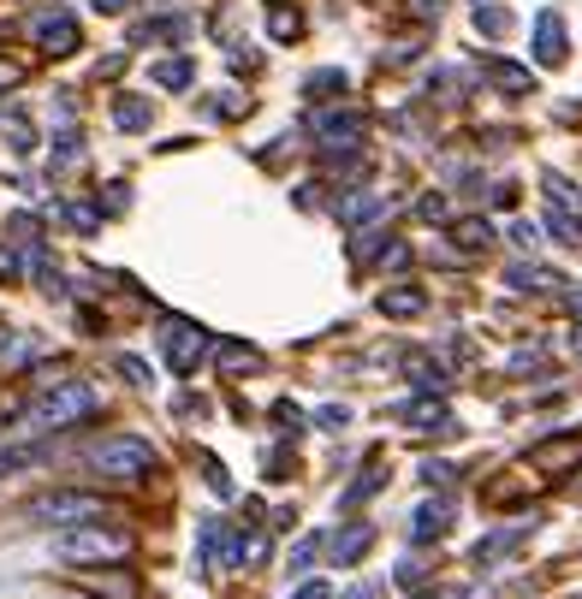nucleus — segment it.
Segmentation results:
<instances>
[{"label": "nucleus", "mask_w": 582, "mask_h": 599, "mask_svg": "<svg viewBox=\"0 0 582 599\" xmlns=\"http://www.w3.org/2000/svg\"><path fill=\"white\" fill-rule=\"evenodd\" d=\"M315 564V540H298V552H291V570H298V576H303V570H309Z\"/></svg>", "instance_id": "nucleus-28"}, {"label": "nucleus", "mask_w": 582, "mask_h": 599, "mask_svg": "<svg viewBox=\"0 0 582 599\" xmlns=\"http://www.w3.org/2000/svg\"><path fill=\"white\" fill-rule=\"evenodd\" d=\"M315 137H321L327 149H363V137H369V119H363L357 107H333L315 119Z\"/></svg>", "instance_id": "nucleus-6"}, {"label": "nucleus", "mask_w": 582, "mask_h": 599, "mask_svg": "<svg viewBox=\"0 0 582 599\" xmlns=\"http://www.w3.org/2000/svg\"><path fill=\"white\" fill-rule=\"evenodd\" d=\"M535 60L541 66H559L565 60V18L559 12H541L535 18Z\"/></svg>", "instance_id": "nucleus-9"}, {"label": "nucleus", "mask_w": 582, "mask_h": 599, "mask_svg": "<svg viewBox=\"0 0 582 599\" xmlns=\"http://www.w3.org/2000/svg\"><path fill=\"white\" fill-rule=\"evenodd\" d=\"M452 238H458V250H470V256H476V250L493 244V226L488 220H458V226H452Z\"/></svg>", "instance_id": "nucleus-14"}, {"label": "nucleus", "mask_w": 582, "mask_h": 599, "mask_svg": "<svg viewBox=\"0 0 582 599\" xmlns=\"http://www.w3.org/2000/svg\"><path fill=\"white\" fill-rule=\"evenodd\" d=\"M298 30H303L298 12H274V36H280V42H286V36H298Z\"/></svg>", "instance_id": "nucleus-27"}, {"label": "nucleus", "mask_w": 582, "mask_h": 599, "mask_svg": "<svg viewBox=\"0 0 582 599\" xmlns=\"http://www.w3.org/2000/svg\"><path fill=\"white\" fill-rule=\"evenodd\" d=\"M0 125H7V137H12V149H18V155H30V149H36V131L18 119V113H7Z\"/></svg>", "instance_id": "nucleus-20"}, {"label": "nucleus", "mask_w": 582, "mask_h": 599, "mask_svg": "<svg viewBox=\"0 0 582 599\" xmlns=\"http://www.w3.org/2000/svg\"><path fill=\"white\" fill-rule=\"evenodd\" d=\"M303 89H309L315 101H333V95H327V89H339V95H345V72H315V78L303 84Z\"/></svg>", "instance_id": "nucleus-21"}, {"label": "nucleus", "mask_w": 582, "mask_h": 599, "mask_svg": "<svg viewBox=\"0 0 582 599\" xmlns=\"http://www.w3.org/2000/svg\"><path fill=\"white\" fill-rule=\"evenodd\" d=\"M351 599H375V594H369V588H363V594H351Z\"/></svg>", "instance_id": "nucleus-32"}, {"label": "nucleus", "mask_w": 582, "mask_h": 599, "mask_svg": "<svg viewBox=\"0 0 582 599\" xmlns=\"http://www.w3.org/2000/svg\"><path fill=\"white\" fill-rule=\"evenodd\" d=\"M42 351H48V344L36 339V333H18V339L7 344V351H0V368H24L30 356H42Z\"/></svg>", "instance_id": "nucleus-13"}, {"label": "nucleus", "mask_w": 582, "mask_h": 599, "mask_svg": "<svg viewBox=\"0 0 582 599\" xmlns=\"http://www.w3.org/2000/svg\"><path fill=\"white\" fill-rule=\"evenodd\" d=\"M149 78H155L161 89H185V84L197 78V66H191V60H161V66L149 72Z\"/></svg>", "instance_id": "nucleus-15"}, {"label": "nucleus", "mask_w": 582, "mask_h": 599, "mask_svg": "<svg viewBox=\"0 0 582 599\" xmlns=\"http://www.w3.org/2000/svg\"><path fill=\"white\" fill-rule=\"evenodd\" d=\"M291 599H333V594H327V588H321V582H303V588H298V594H291Z\"/></svg>", "instance_id": "nucleus-29"}, {"label": "nucleus", "mask_w": 582, "mask_h": 599, "mask_svg": "<svg viewBox=\"0 0 582 599\" xmlns=\"http://www.w3.org/2000/svg\"><path fill=\"white\" fill-rule=\"evenodd\" d=\"M511 244H517V250H535V244H541V226H535V220H517V226H511Z\"/></svg>", "instance_id": "nucleus-23"}, {"label": "nucleus", "mask_w": 582, "mask_h": 599, "mask_svg": "<svg viewBox=\"0 0 582 599\" xmlns=\"http://www.w3.org/2000/svg\"><path fill=\"white\" fill-rule=\"evenodd\" d=\"M90 469L107 481H119V487H137V481L155 475V445L137 439V433H107V439L90 451Z\"/></svg>", "instance_id": "nucleus-3"}, {"label": "nucleus", "mask_w": 582, "mask_h": 599, "mask_svg": "<svg viewBox=\"0 0 582 599\" xmlns=\"http://www.w3.org/2000/svg\"><path fill=\"white\" fill-rule=\"evenodd\" d=\"M54 552L66 558V564H113V558H131V534L107 528V522H84V528L60 534Z\"/></svg>", "instance_id": "nucleus-4"}, {"label": "nucleus", "mask_w": 582, "mask_h": 599, "mask_svg": "<svg viewBox=\"0 0 582 599\" xmlns=\"http://www.w3.org/2000/svg\"><path fill=\"white\" fill-rule=\"evenodd\" d=\"M90 7L101 12V18H113V12H125V7H131V0H90Z\"/></svg>", "instance_id": "nucleus-31"}, {"label": "nucleus", "mask_w": 582, "mask_h": 599, "mask_svg": "<svg viewBox=\"0 0 582 599\" xmlns=\"http://www.w3.org/2000/svg\"><path fill=\"white\" fill-rule=\"evenodd\" d=\"M369 546H375V522H345V528H339L333 540H327V552H333V564H339V570H351L363 552H369Z\"/></svg>", "instance_id": "nucleus-8"}, {"label": "nucleus", "mask_w": 582, "mask_h": 599, "mask_svg": "<svg viewBox=\"0 0 582 599\" xmlns=\"http://www.w3.org/2000/svg\"><path fill=\"white\" fill-rule=\"evenodd\" d=\"M381 208H387V196H381V190H357V196H345L333 214H339L345 226H363L369 214H381Z\"/></svg>", "instance_id": "nucleus-11"}, {"label": "nucleus", "mask_w": 582, "mask_h": 599, "mask_svg": "<svg viewBox=\"0 0 582 599\" xmlns=\"http://www.w3.org/2000/svg\"><path fill=\"white\" fill-rule=\"evenodd\" d=\"M18 273H24L18 250H12V244H0V279H7V285H12V279H18Z\"/></svg>", "instance_id": "nucleus-25"}, {"label": "nucleus", "mask_w": 582, "mask_h": 599, "mask_svg": "<svg viewBox=\"0 0 582 599\" xmlns=\"http://www.w3.org/2000/svg\"><path fill=\"white\" fill-rule=\"evenodd\" d=\"M24 84V66H18V60H7V54H0V95H7V89H18Z\"/></svg>", "instance_id": "nucleus-24"}, {"label": "nucleus", "mask_w": 582, "mask_h": 599, "mask_svg": "<svg viewBox=\"0 0 582 599\" xmlns=\"http://www.w3.org/2000/svg\"><path fill=\"white\" fill-rule=\"evenodd\" d=\"M113 505L101 499V493H78V487H54V493H36L30 505H24V522H36V528H84V522H101Z\"/></svg>", "instance_id": "nucleus-2"}, {"label": "nucleus", "mask_w": 582, "mask_h": 599, "mask_svg": "<svg viewBox=\"0 0 582 599\" xmlns=\"http://www.w3.org/2000/svg\"><path fill=\"white\" fill-rule=\"evenodd\" d=\"M428 534H446V505H422L410 517V540H428Z\"/></svg>", "instance_id": "nucleus-16"}, {"label": "nucleus", "mask_w": 582, "mask_h": 599, "mask_svg": "<svg viewBox=\"0 0 582 599\" xmlns=\"http://www.w3.org/2000/svg\"><path fill=\"white\" fill-rule=\"evenodd\" d=\"M119 374L131 380V386H149V368L137 362V356H119Z\"/></svg>", "instance_id": "nucleus-26"}, {"label": "nucleus", "mask_w": 582, "mask_h": 599, "mask_svg": "<svg viewBox=\"0 0 582 599\" xmlns=\"http://www.w3.org/2000/svg\"><path fill=\"white\" fill-rule=\"evenodd\" d=\"M161 344H167L173 368H179V374H191V368L202 362V351H208V333H202V327H185V321H167Z\"/></svg>", "instance_id": "nucleus-7"}, {"label": "nucleus", "mask_w": 582, "mask_h": 599, "mask_svg": "<svg viewBox=\"0 0 582 599\" xmlns=\"http://www.w3.org/2000/svg\"><path fill=\"white\" fill-rule=\"evenodd\" d=\"M101 410V392L90 380H54L48 392H36V404L18 416V433H66L78 422H90Z\"/></svg>", "instance_id": "nucleus-1"}, {"label": "nucleus", "mask_w": 582, "mask_h": 599, "mask_svg": "<svg viewBox=\"0 0 582 599\" xmlns=\"http://www.w3.org/2000/svg\"><path fill=\"white\" fill-rule=\"evenodd\" d=\"M220 362H226V368H256L262 356H256V351H244V344H226V351H220Z\"/></svg>", "instance_id": "nucleus-22"}, {"label": "nucleus", "mask_w": 582, "mask_h": 599, "mask_svg": "<svg viewBox=\"0 0 582 599\" xmlns=\"http://www.w3.org/2000/svg\"><path fill=\"white\" fill-rule=\"evenodd\" d=\"M476 30L505 36V30H511V12H505V7H476Z\"/></svg>", "instance_id": "nucleus-19"}, {"label": "nucleus", "mask_w": 582, "mask_h": 599, "mask_svg": "<svg viewBox=\"0 0 582 599\" xmlns=\"http://www.w3.org/2000/svg\"><path fill=\"white\" fill-rule=\"evenodd\" d=\"M505 279H511L517 291H547V285H559V273H547V267H523V262H517Z\"/></svg>", "instance_id": "nucleus-18"}, {"label": "nucleus", "mask_w": 582, "mask_h": 599, "mask_svg": "<svg viewBox=\"0 0 582 599\" xmlns=\"http://www.w3.org/2000/svg\"><path fill=\"white\" fill-rule=\"evenodd\" d=\"M482 72H488V84L493 89H505V95H535V78H529V66H511V60H482Z\"/></svg>", "instance_id": "nucleus-10"}, {"label": "nucleus", "mask_w": 582, "mask_h": 599, "mask_svg": "<svg viewBox=\"0 0 582 599\" xmlns=\"http://www.w3.org/2000/svg\"><path fill=\"white\" fill-rule=\"evenodd\" d=\"M30 42L42 48V54H72L78 48V18H72V7H36L30 12Z\"/></svg>", "instance_id": "nucleus-5"}, {"label": "nucleus", "mask_w": 582, "mask_h": 599, "mask_svg": "<svg viewBox=\"0 0 582 599\" xmlns=\"http://www.w3.org/2000/svg\"><path fill=\"white\" fill-rule=\"evenodd\" d=\"M440 7H446V0H410V12H416V18H428V12L440 18Z\"/></svg>", "instance_id": "nucleus-30"}, {"label": "nucleus", "mask_w": 582, "mask_h": 599, "mask_svg": "<svg viewBox=\"0 0 582 599\" xmlns=\"http://www.w3.org/2000/svg\"><path fill=\"white\" fill-rule=\"evenodd\" d=\"M375 303H381V315H422V291H381V297H375Z\"/></svg>", "instance_id": "nucleus-17"}, {"label": "nucleus", "mask_w": 582, "mask_h": 599, "mask_svg": "<svg viewBox=\"0 0 582 599\" xmlns=\"http://www.w3.org/2000/svg\"><path fill=\"white\" fill-rule=\"evenodd\" d=\"M149 119H155V107H149V101H137V95L113 101V125H119V131H149Z\"/></svg>", "instance_id": "nucleus-12"}]
</instances>
